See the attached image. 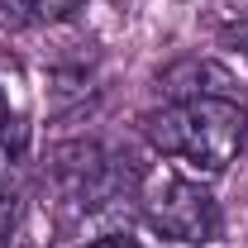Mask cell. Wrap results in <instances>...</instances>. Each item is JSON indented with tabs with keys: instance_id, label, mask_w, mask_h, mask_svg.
I'll return each instance as SVG.
<instances>
[{
	"instance_id": "6da1fadb",
	"label": "cell",
	"mask_w": 248,
	"mask_h": 248,
	"mask_svg": "<svg viewBox=\"0 0 248 248\" xmlns=\"http://www.w3.org/2000/svg\"><path fill=\"white\" fill-rule=\"evenodd\" d=\"M248 134V115L229 95H196V100H172L153 115H143V139L157 153L182 157L186 167L215 177L224 172L239 143Z\"/></svg>"
},
{
	"instance_id": "7a4b0ae2",
	"label": "cell",
	"mask_w": 248,
	"mask_h": 248,
	"mask_svg": "<svg viewBox=\"0 0 248 248\" xmlns=\"http://www.w3.org/2000/svg\"><path fill=\"white\" fill-rule=\"evenodd\" d=\"M143 215L172 244H215L219 229H224L219 201L201 182H186L177 172H167L162 182L143 191Z\"/></svg>"
},
{
	"instance_id": "3957f363",
	"label": "cell",
	"mask_w": 248,
	"mask_h": 248,
	"mask_svg": "<svg viewBox=\"0 0 248 248\" xmlns=\"http://www.w3.org/2000/svg\"><path fill=\"white\" fill-rule=\"evenodd\" d=\"M48 177L58 182L62 201L77 205V210H100V205L120 201V182H129V177H120V167L105 157V148L86 143V139L58 143L48 153Z\"/></svg>"
},
{
	"instance_id": "277c9868",
	"label": "cell",
	"mask_w": 248,
	"mask_h": 248,
	"mask_svg": "<svg viewBox=\"0 0 248 248\" xmlns=\"http://www.w3.org/2000/svg\"><path fill=\"white\" fill-rule=\"evenodd\" d=\"M157 86H167L177 100H196V95H224L234 86V77L210 58H182L157 77Z\"/></svg>"
},
{
	"instance_id": "5b68a950",
	"label": "cell",
	"mask_w": 248,
	"mask_h": 248,
	"mask_svg": "<svg viewBox=\"0 0 248 248\" xmlns=\"http://www.w3.org/2000/svg\"><path fill=\"white\" fill-rule=\"evenodd\" d=\"M86 0H0V29H43V24H62L81 10Z\"/></svg>"
},
{
	"instance_id": "8992f818",
	"label": "cell",
	"mask_w": 248,
	"mask_h": 248,
	"mask_svg": "<svg viewBox=\"0 0 248 248\" xmlns=\"http://www.w3.org/2000/svg\"><path fill=\"white\" fill-rule=\"evenodd\" d=\"M15 215H19V196L10 177H0V248H10V234H15Z\"/></svg>"
},
{
	"instance_id": "52a82bcc",
	"label": "cell",
	"mask_w": 248,
	"mask_h": 248,
	"mask_svg": "<svg viewBox=\"0 0 248 248\" xmlns=\"http://www.w3.org/2000/svg\"><path fill=\"white\" fill-rule=\"evenodd\" d=\"M219 38H224V48H229V53H239V58L248 62V24H229Z\"/></svg>"
},
{
	"instance_id": "ba28073f",
	"label": "cell",
	"mask_w": 248,
	"mask_h": 248,
	"mask_svg": "<svg viewBox=\"0 0 248 248\" xmlns=\"http://www.w3.org/2000/svg\"><path fill=\"white\" fill-rule=\"evenodd\" d=\"M81 248H143V244L129 239V234H105V239H91V244H81Z\"/></svg>"
},
{
	"instance_id": "9c48e42d",
	"label": "cell",
	"mask_w": 248,
	"mask_h": 248,
	"mask_svg": "<svg viewBox=\"0 0 248 248\" xmlns=\"http://www.w3.org/2000/svg\"><path fill=\"white\" fill-rule=\"evenodd\" d=\"M10 129H15V115H10V100L0 95V143L10 139Z\"/></svg>"
}]
</instances>
